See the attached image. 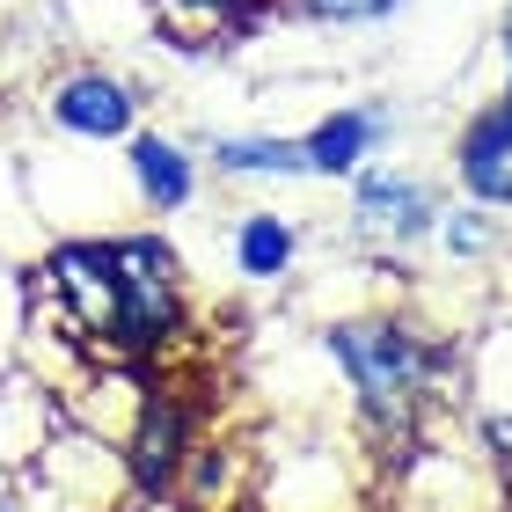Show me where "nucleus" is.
<instances>
[{
  "mask_svg": "<svg viewBox=\"0 0 512 512\" xmlns=\"http://www.w3.org/2000/svg\"><path fill=\"white\" fill-rule=\"evenodd\" d=\"M322 359L352 381L359 425L388 461L417 447V432L439 425L454 388V344L425 337L410 315H344L322 330Z\"/></svg>",
  "mask_w": 512,
  "mask_h": 512,
  "instance_id": "1",
  "label": "nucleus"
},
{
  "mask_svg": "<svg viewBox=\"0 0 512 512\" xmlns=\"http://www.w3.org/2000/svg\"><path fill=\"white\" fill-rule=\"evenodd\" d=\"M110 264H118V300H125V359L161 352L183 330V264L169 242L154 235H118L110 242Z\"/></svg>",
  "mask_w": 512,
  "mask_h": 512,
  "instance_id": "2",
  "label": "nucleus"
},
{
  "mask_svg": "<svg viewBox=\"0 0 512 512\" xmlns=\"http://www.w3.org/2000/svg\"><path fill=\"white\" fill-rule=\"evenodd\" d=\"M439 213H447V198H439L425 176H410V169H374V161H366L352 176V235L374 249L381 264L425 249Z\"/></svg>",
  "mask_w": 512,
  "mask_h": 512,
  "instance_id": "3",
  "label": "nucleus"
},
{
  "mask_svg": "<svg viewBox=\"0 0 512 512\" xmlns=\"http://www.w3.org/2000/svg\"><path fill=\"white\" fill-rule=\"evenodd\" d=\"M118 447H125V469L139 483V498L161 505L169 483H176V469H183V454L198 447V403H183L176 388H147Z\"/></svg>",
  "mask_w": 512,
  "mask_h": 512,
  "instance_id": "4",
  "label": "nucleus"
},
{
  "mask_svg": "<svg viewBox=\"0 0 512 512\" xmlns=\"http://www.w3.org/2000/svg\"><path fill=\"white\" fill-rule=\"evenodd\" d=\"M44 110H52V125L74 132V139H132L139 132V88L125 74H110V66H74V74H59Z\"/></svg>",
  "mask_w": 512,
  "mask_h": 512,
  "instance_id": "5",
  "label": "nucleus"
},
{
  "mask_svg": "<svg viewBox=\"0 0 512 512\" xmlns=\"http://www.w3.org/2000/svg\"><path fill=\"white\" fill-rule=\"evenodd\" d=\"M454 183L483 213H512V96L483 103L454 139Z\"/></svg>",
  "mask_w": 512,
  "mask_h": 512,
  "instance_id": "6",
  "label": "nucleus"
},
{
  "mask_svg": "<svg viewBox=\"0 0 512 512\" xmlns=\"http://www.w3.org/2000/svg\"><path fill=\"white\" fill-rule=\"evenodd\" d=\"M395 132V118H388V103H344V110H330L300 147H308V176H359L366 161L381 154V139Z\"/></svg>",
  "mask_w": 512,
  "mask_h": 512,
  "instance_id": "7",
  "label": "nucleus"
},
{
  "mask_svg": "<svg viewBox=\"0 0 512 512\" xmlns=\"http://www.w3.org/2000/svg\"><path fill=\"white\" fill-rule=\"evenodd\" d=\"M125 169H132V191H139L147 213H183V205L198 198V161L169 132H132L125 139Z\"/></svg>",
  "mask_w": 512,
  "mask_h": 512,
  "instance_id": "8",
  "label": "nucleus"
},
{
  "mask_svg": "<svg viewBox=\"0 0 512 512\" xmlns=\"http://www.w3.org/2000/svg\"><path fill=\"white\" fill-rule=\"evenodd\" d=\"M213 169L220 176H256V183H300L308 176V147H300V139H278V132H220Z\"/></svg>",
  "mask_w": 512,
  "mask_h": 512,
  "instance_id": "9",
  "label": "nucleus"
},
{
  "mask_svg": "<svg viewBox=\"0 0 512 512\" xmlns=\"http://www.w3.org/2000/svg\"><path fill=\"white\" fill-rule=\"evenodd\" d=\"M293 256H300V235H293V220L286 213H242L235 220V271L256 278V286H278V278L293 271Z\"/></svg>",
  "mask_w": 512,
  "mask_h": 512,
  "instance_id": "10",
  "label": "nucleus"
},
{
  "mask_svg": "<svg viewBox=\"0 0 512 512\" xmlns=\"http://www.w3.org/2000/svg\"><path fill=\"white\" fill-rule=\"evenodd\" d=\"M271 0H154V30L169 44H205V37H235L264 15Z\"/></svg>",
  "mask_w": 512,
  "mask_h": 512,
  "instance_id": "11",
  "label": "nucleus"
},
{
  "mask_svg": "<svg viewBox=\"0 0 512 512\" xmlns=\"http://www.w3.org/2000/svg\"><path fill=\"white\" fill-rule=\"evenodd\" d=\"M432 242L447 249V256H461V264H476V256H491L498 249V213H483V205H447L439 213V227H432Z\"/></svg>",
  "mask_w": 512,
  "mask_h": 512,
  "instance_id": "12",
  "label": "nucleus"
},
{
  "mask_svg": "<svg viewBox=\"0 0 512 512\" xmlns=\"http://www.w3.org/2000/svg\"><path fill=\"white\" fill-rule=\"evenodd\" d=\"M278 8H293L300 22H322V30H374L403 0H278Z\"/></svg>",
  "mask_w": 512,
  "mask_h": 512,
  "instance_id": "13",
  "label": "nucleus"
},
{
  "mask_svg": "<svg viewBox=\"0 0 512 512\" xmlns=\"http://www.w3.org/2000/svg\"><path fill=\"white\" fill-rule=\"evenodd\" d=\"M498 59H505V96H512V0H505V15H498Z\"/></svg>",
  "mask_w": 512,
  "mask_h": 512,
  "instance_id": "14",
  "label": "nucleus"
},
{
  "mask_svg": "<svg viewBox=\"0 0 512 512\" xmlns=\"http://www.w3.org/2000/svg\"><path fill=\"white\" fill-rule=\"evenodd\" d=\"M0 512H22V505H15V498H8V491H0Z\"/></svg>",
  "mask_w": 512,
  "mask_h": 512,
  "instance_id": "15",
  "label": "nucleus"
}]
</instances>
